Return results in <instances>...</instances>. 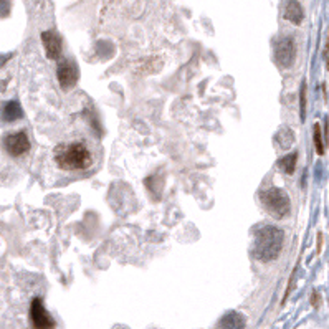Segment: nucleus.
<instances>
[{"label":"nucleus","mask_w":329,"mask_h":329,"mask_svg":"<svg viewBox=\"0 0 329 329\" xmlns=\"http://www.w3.org/2000/svg\"><path fill=\"white\" fill-rule=\"evenodd\" d=\"M283 230L275 225H263L255 232V245H253V255L258 262L268 263L280 257L283 250Z\"/></svg>","instance_id":"obj_1"},{"label":"nucleus","mask_w":329,"mask_h":329,"mask_svg":"<svg viewBox=\"0 0 329 329\" xmlns=\"http://www.w3.org/2000/svg\"><path fill=\"white\" fill-rule=\"evenodd\" d=\"M55 162L63 170H85L93 166V154L85 142L75 141L55 149Z\"/></svg>","instance_id":"obj_2"},{"label":"nucleus","mask_w":329,"mask_h":329,"mask_svg":"<svg viewBox=\"0 0 329 329\" xmlns=\"http://www.w3.org/2000/svg\"><path fill=\"white\" fill-rule=\"evenodd\" d=\"M260 202L265 207V210L270 212L276 218L286 217L291 210V202L288 194L283 189H278V187H270L267 191H262Z\"/></svg>","instance_id":"obj_3"},{"label":"nucleus","mask_w":329,"mask_h":329,"mask_svg":"<svg viewBox=\"0 0 329 329\" xmlns=\"http://www.w3.org/2000/svg\"><path fill=\"white\" fill-rule=\"evenodd\" d=\"M2 148L12 157H20L30 151V139L25 131L9 132L2 137Z\"/></svg>","instance_id":"obj_4"},{"label":"nucleus","mask_w":329,"mask_h":329,"mask_svg":"<svg viewBox=\"0 0 329 329\" xmlns=\"http://www.w3.org/2000/svg\"><path fill=\"white\" fill-rule=\"evenodd\" d=\"M296 58V45L291 36H280L275 42V61L278 66L289 68Z\"/></svg>","instance_id":"obj_5"},{"label":"nucleus","mask_w":329,"mask_h":329,"mask_svg":"<svg viewBox=\"0 0 329 329\" xmlns=\"http://www.w3.org/2000/svg\"><path fill=\"white\" fill-rule=\"evenodd\" d=\"M30 321L33 329H55L56 322L47 311L42 298H35L30 305Z\"/></svg>","instance_id":"obj_6"},{"label":"nucleus","mask_w":329,"mask_h":329,"mask_svg":"<svg viewBox=\"0 0 329 329\" xmlns=\"http://www.w3.org/2000/svg\"><path fill=\"white\" fill-rule=\"evenodd\" d=\"M56 78L63 90H71V88L78 83L80 71L77 63L73 60H60L58 66H56Z\"/></svg>","instance_id":"obj_7"},{"label":"nucleus","mask_w":329,"mask_h":329,"mask_svg":"<svg viewBox=\"0 0 329 329\" xmlns=\"http://www.w3.org/2000/svg\"><path fill=\"white\" fill-rule=\"evenodd\" d=\"M42 43L45 48V53L50 60H60L63 52V42L61 36L53 30H47L42 33Z\"/></svg>","instance_id":"obj_8"},{"label":"nucleus","mask_w":329,"mask_h":329,"mask_svg":"<svg viewBox=\"0 0 329 329\" xmlns=\"http://www.w3.org/2000/svg\"><path fill=\"white\" fill-rule=\"evenodd\" d=\"M0 118L5 123H15L18 119L23 118V109L20 103L17 99H10L2 106V111H0Z\"/></svg>","instance_id":"obj_9"},{"label":"nucleus","mask_w":329,"mask_h":329,"mask_svg":"<svg viewBox=\"0 0 329 329\" xmlns=\"http://www.w3.org/2000/svg\"><path fill=\"white\" fill-rule=\"evenodd\" d=\"M284 18L293 25H300L303 22L305 10H303L298 0H286V5H284Z\"/></svg>","instance_id":"obj_10"},{"label":"nucleus","mask_w":329,"mask_h":329,"mask_svg":"<svg viewBox=\"0 0 329 329\" xmlns=\"http://www.w3.org/2000/svg\"><path fill=\"white\" fill-rule=\"evenodd\" d=\"M218 329H245V316L237 311L227 313L218 322Z\"/></svg>","instance_id":"obj_11"},{"label":"nucleus","mask_w":329,"mask_h":329,"mask_svg":"<svg viewBox=\"0 0 329 329\" xmlns=\"http://www.w3.org/2000/svg\"><path fill=\"white\" fill-rule=\"evenodd\" d=\"M296 162H298V153L295 151V153H289L286 156H283L281 159L276 162V166H278V169L281 170V172L291 175L295 172V169H296Z\"/></svg>","instance_id":"obj_12"},{"label":"nucleus","mask_w":329,"mask_h":329,"mask_svg":"<svg viewBox=\"0 0 329 329\" xmlns=\"http://www.w3.org/2000/svg\"><path fill=\"white\" fill-rule=\"evenodd\" d=\"M275 139H276V144L280 145L281 149H289L295 142V132L289 128H281V131H278Z\"/></svg>","instance_id":"obj_13"},{"label":"nucleus","mask_w":329,"mask_h":329,"mask_svg":"<svg viewBox=\"0 0 329 329\" xmlns=\"http://www.w3.org/2000/svg\"><path fill=\"white\" fill-rule=\"evenodd\" d=\"M313 141H314V148L318 156H324V149H326V141L321 134V126L314 124V131H313Z\"/></svg>","instance_id":"obj_14"},{"label":"nucleus","mask_w":329,"mask_h":329,"mask_svg":"<svg viewBox=\"0 0 329 329\" xmlns=\"http://www.w3.org/2000/svg\"><path fill=\"white\" fill-rule=\"evenodd\" d=\"M300 111H301V119L305 121V116H306V83L305 81H303L301 91H300Z\"/></svg>","instance_id":"obj_15"},{"label":"nucleus","mask_w":329,"mask_h":329,"mask_svg":"<svg viewBox=\"0 0 329 329\" xmlns=\"http://www.w3.org/2000/svg\"><path fill=\"white\" fill-rule=\"evenodd\" d=\"M10 12V4L7 0H0V17H7Z\"/></svg>","instance_id":"obj_16"},{"label":"nucleus","mask_w":329,"mask_h":329,"mask_svg":"<svg viewBox=\"0 0 329 329\" xmlns=\"http://www.w3.org/2000/svg\"><path fill=\"white\" fill-rule=\"evenodd\" d=\"M319 303H321V296L318 291H313V295H311V305L314 308H318L319 306Z\"/></svg>","instance_id":"obj_17"},{"label":"nucleus","mask_w":329,"mask_h":329,"mask_svg":"<svg viewBox=\"0 0 329 329\" xmlns=\"http://www.w3.org/2000/svg\"><path fill=\"white\" fill-rule=\"evenodd\" d=\"M324 58H326V68L329 69V40H327L326 48H324Z\"/></svg>","instance_id":"obj_18"}]
</instances>
